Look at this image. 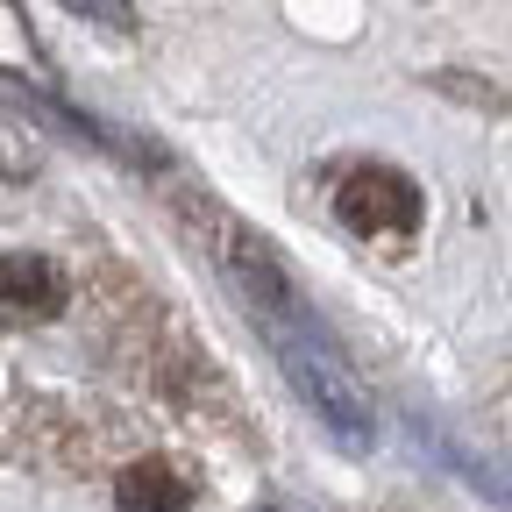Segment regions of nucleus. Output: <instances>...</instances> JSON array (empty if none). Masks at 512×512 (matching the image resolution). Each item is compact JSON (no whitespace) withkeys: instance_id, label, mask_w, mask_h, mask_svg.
Here are the masks:
<instances>
[{"instance_id":"obj_5","label":"nucleus","mask_w":512,"mask_h":512,"mask_svg":"<svg viewBox=\"0 0 512 512\" xmlns=\"http://www.w3.org/2000/svg\"><path fill=\"white\" fill-rule=\"evenodd\" d=\"M57 8H72V15H86L100 29H136V8H128V0H57Z\"/></svg>"},{"instance_id":"obj_1","label":"nucleus","mask_w":512,"mask_h":512,"mask_svg":"<svg viewBox=\"0 0 512 512\" xmlns=\"http://www.w3.org/2000/svg\"><path fill=\"white\" fill-rule=\"evenodd\" d=\"M221 271H228L242 313H249L256 328H264V342L278 349L285 377L299 384V399L328 420L342 441H370V399H363V384H356L349 363L328 349V335L313 328V313L299 306L292 278H285L256 242H221Z\"/></svg>"},{"instance_id":"obj_4","label":"nucleus","mask_w":512,"mask_h":512,"mask_svg":"<svg viewBox=\"0 0 512 512\" xmlns=\"http://www.w3.org/2000/svg\"><path fill=\"white\" fill-rule=\"evenodd\" d=\"M121 505L128 512H185V484L164 463H136V470L121 477Z\"/></svg>"},{"instance_id":"obj_2","label":"nucleus","mask_w":512,"mask_h":512,"mask_svg":"<svg viewBox=\"0 0 512 512\" xmlns=\"http://www.w3.org/2000/svg\"><path fill=\"white\" fill-rule=\"evenodd\" d=\"M335 214H342L356 235H413V221H420V192H413V178L370 164V171L342 178Z\"/></svg>"},{"instance_id":"obj_3","label":"nucleus","mask_w":512,"mask_h":512,"mask_svg":"<svg viewBox=\"0 0 512 512\" xmlns=\"http://www.w3.org/2000/svg\"><path fill=\"white\" fill-rule=\"evenodd\" d=\"M64 306V278L43 256H8V313L15 320H50Z\"/></svg>"}]
</instances>
